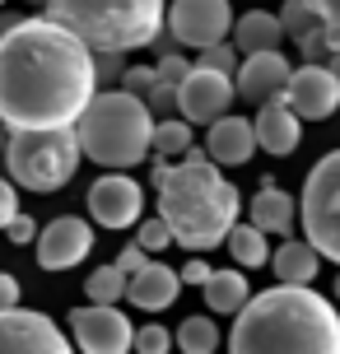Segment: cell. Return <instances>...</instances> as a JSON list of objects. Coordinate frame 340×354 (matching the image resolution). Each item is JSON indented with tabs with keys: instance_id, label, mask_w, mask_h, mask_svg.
<instances>
[{
	"instance_id": "7",
	"label": "cell",
	"mask_w": 340,
	"mask_h": 354,
	"mask_svg": "<svg viewBox=\"0 0 340 354\" xmlns=\"http://www.w3.org/2000/svg\"><path fill=\"white\" fill-rule=\"evenodd\" d=\"M299 219H303V233L317 243V252L340 270V149L312 163L303 196H299Z\"/></svg>"
},
{
	"instance_id": "10",
	"label": "cell",
	"mask_w": 340,
	"mask_h": 354,
	"mask_svg": "<svg viewBox=\"0 0 340 354\" xmlns=\"http://www.w3.org/2000/svg\"><path fill=\"white\" fill-rule=\"evenodd\" d=\"M233 98H238V80H233L229 71L191 66V75H187L182 88H178V112L191 126H210L233 107Z\"/></svg>"
},
{
	"instance_id": "25",
	"label": "cell",
	"mask_w": 340,
	"mask_h": 354,
	"mask_svg": "<svg viewBox=\"0 0 340 354\" xmlns=\"http://www.w3.org/2000/svg\"><path fill=\"white\" fill-rule=\"evenodd\" d=\"M178 345H182V354H215L219 350V326L210 317H187L178 326Z\"/></svg>"
},
{
	"instance_id": "38",
	"label": "cell",
	"mask_w": 340,
	"mask_h": 354,
	"mask_svg": "<svg viewBox=\"0 0 340 354\" xmlns=\"http://www.w3.org/2000/svg\"><path fill=\"white\" fill-rule=\"evenodd\" d=\"M210 275H215V266H210V261H182V284H196V289H200Z\"/></svg>"
},
{
	"instance_id": "31",
	"label": "cell",
	"mask_w": 340,
	"mask_h": 354,
	"mask_svg": "<svg viewBox=\"0 0 340 354\" xmlns=\"http://www.w3.org/2000/svg\"><path fill=\"white\" fill-rule=\"evenodd\" d=\"M299 52H303V61H331V37H326V24H317V28H308L303 37H299Z\"/></svg>"
},
{
	"instance_id": "41",
	"label": "cell",
	"mask_w": 340,
	"mask_h": 354,
	"mask_svg": "<svg viewBox=\"0 0 340 354\" xmlns=\"http://www.w3.org/2000/svg\"><path fill=\"white\" fill-rule=\"evenodd\" d=\"M5 145H10V126L0 122V159H5Z\"/></svg>"
},
{
	"instance_id": "37",
	"label": "cell",
	"mask_w": 340,
	"mask_h": 354,
	"mask_svg": "<svg viewBox=\"0 0 340 354\" xmlns=\"http://www.w3.org/2000/svg\"><path fill=\"white\" fill-rule=\"evenodd\" d=\"M19 214V182L15 177H0V229Z\"/></svg>"
},
{
	"instance_id": "40",
	"label": "cell",
	"mask_w": 340,
	"mask_h": 354,
	"mask_svg": "<svg viewBox=\"0 0 340 354\" xmlns=\"http://www.w3.org/2000/svg\"><path fill=\"white\" fill-rule=\"evenodd\" d=\"M15 303H19V280L0 270V308H15Z\"/></svg>"
},
{
	"instance_id": "26",
	"label": "cell",
	"mask_w": 340,
	"mask_h": 354,
	"mask_svg": "<svg viewBox=\"0 0 340 354\" xmlns=\"http://www.w3.org/2000/svg\"><path fill=\"white\" fill-rule=\"evenodd\" d=\"M191 149V122L187 117H163L154 126V154H168V159H182Z\"/></svg>"
},
{
	"instance_id": "9",
	"label": "cell",
	"mask_w": 340,
	"mask_h": 354,
	"mask_svg": "<svg viewBox=\"0 0 340 354\" xmlns=\"http://www.w3.org/2000/svg\"><path fill=\"white\" fill-rule=\"evenodd\" d=\"M70 340L84 354H126L135 350V326L117 303H89L70 313Z\"/></svg>"
},
{
	"instance_id": "5",
	"label": "cell",
	"mask_w": 340,
	"mask_h": 354,
	"mask_svg": "<svg viewBox=\"0 0 340 354\" xmlns=\"http://www.w3.org/2000/svg\"><path fill=\"white\" fill-rule=\"evenodd\" d=\"M42 15L79 33L93 52H140L168 28V0H42Z\"/></svg>"
},
{
	"instance_id": "27",
	"label": "cell",
	"mask_w": 340,
	"mask_h": 354,
	"mask_svg": "<svg viewBox=\"0 0 340 354\" xmlns=\"http://www.w3.org/2000/svg\"><path fill=\"white\" fill-rule=\"evenodd\" d=\"M196 66H210V71H229V75H238V66H243V47L238 42H210V47H200V56H196Z\"/></svg>"
},
{
	"instance_id": "15",
	"label": "cell",
	"mask_w": 340,
	"mask_h": 354,
	"mask_svg": "<svg viewBox=\"0 0 340 354\" xmlns=\"http://www.w3.org/2000/svg\"><path fill=\"white\" fill-rule=\"evenodd\" d=\"M238 98L252 107L270 103V98H285L289 93V80H294V66L285 61L280 47H270V52H252L243 56V66H238Z\"/></svg>"
},
{
	"instance_id": "35",
	"label": "cell",
	"mask_w": 340,
	"mask_h": 354,
	"mask_svg": "<svg viewBox=\"0 0 340 354\" xmlns=\"http://www.w3.org/2000/svg\"><path fill=\"white\" fill-rule=\"evenodd\" d=\"M154 80H159V66H126V75H122V84L135 88V93H149Z\"/></svg>"
},
{
	"instance_id": "36",
	"label": "cell",
	"mask_w": 340,
	"mask_h": 354,
	"mask_svg": "<svg viewBox=\"0 0 340 354\" xmlns=\"http://www.w3.org/2000/svg\"><path fill=\"white\" fill-rule=\"evenodd\" d=\"M312 10L322 15L326 37H331V47H340V0H312Z\"/></svg>"
},
{
	"instance_id": "34",
	"label": "cell",
	"mask_w": 340,
	"mask_h": 354,
	"mask_svg": "<svg viewBox=\"0 0 340 354\" xmlns=\"http://www.w3.org/2000/svg\"><path fill=\"white\" fill-rule=\"evenodd\" d=\"M149 257H154V252H149V248L140 243V238H135L131 248H122V252H117V266H122L126 275H135V270H144V266H149Z\"/></svg>"
},
{
	"instance_id": "32",
	"label": "cell",
	"mask_w": 340,
	"mask_h": 354,
	"mask_svg": "<svg viewBox=\"0 0 340 354\" xmlns=\"http://www.w3.org/2000/svg\"><path fill=\"white\" fill-rule=\"evenodd\" d=\"M178 80H168V75H159V80H154V88H149V93H144V98H149V107H154V112H168V107H178Z\"/></svg>"
},
{
	"instance_id": "24",
	"label": "cell",
	"mask_w": 340,
	"mask_h": 354,
	"mask_svg": "<svg viewBox=\"0 0 340 354\" xmlns=\"http://www.w3.org/2000/svg\"><path fill=\"white\" fill-rule=\"evenodd\" d=\"M126 289H131V275L112 261V266H98L89 280H84V299H93V303H117V299H126Z\"/></svg>"
},
{
	"instance_id": "43",
	"label": "cell",
	"mask_w": 340,
	"mask_h": 354,
	"mask_svg": "<svg viewBox=\"0 0 340 354\" xmlns=\"http://www.w3.org/2000/svg\"><path fill=\"white\" fill-rule=\"evenodd\" d=\"M0 5H5V0H0Z\"/></svg>"
},
{
	"instance_id": "33",
	"label": "cell",
	"mask_w": 340,
	"mask_h": 354,
	"mask_svg": "<svg viewBox=\"0 0 340 354\" xmlns=\"http://www.w3.org/2000/svg\"><path fill=\"white\" fill-rule=\"evenodd\" d=\"M5 233H10V243H15V248H28V243H37V233H42V229H37V219H33V214H23V210H19L15 219L5 224Z\"/></svg>"
},
{
	"instance_id": "22",
	"label": "cell",
	"mask_w": 340,
	"mask_h": 354,
	"mask_svg": "<svg viewBox=\"0 0 340 354\" xmlns=\"http://www.w3.org/2000/svg\"><path fill=\"white\" fill-rule=\"evenodd\" d=\"M200 294H205V308L219 313V317H238V313H243V303L252 299L243 266H238V270H215L210 280L200 284Z\"/></svg>"
},
{
	"instance_id": "16",
	"label": "cell",
	"mask_w": 340,
	"mask_h": 354,
	"mask_svg": "<svg viewBox=\"0 0 340 354\" xmlns=\"http://www.w3.org/2000/svg\"><path fill=\"white\" fill-rule=\"evenodd\" d=\"M256 140L275 159H285V154L299 149V140H303V117L294 112L289 98H270V103L256 107Z\"/></svg>"
},
{
	"instance_id": "6",
	"label": "cell",
	"mask_w": 340,
	"mask_h": 354,
	"mask_svg": "<svg viewBox=\"0 0 340 354\" xmlns=\"http://www.w3.org/2000/svg\"><path fill=\"white\" fill-rule=\"evenodd\" d=\"M89 159L75 126H33V131H10L5 145V173L23 192H61L79 163Z\"/></svg>"
},
{
	"instance_id": "21",
	"label": "cell",
	"mask_w": 340,
	"mask_h": 354,
	"mask_svg": "<svg viewBox=\"0 0 340 354\" xmlns=\"http://www.w3.org/2000/svg\"><path fill=\"white\" fill-rule=\"evenodd\" d=\"M285 19L270 15V10H252V15H243L238 24H233V42L243 47V56L252 52H270V47H280L285 42Z\"/></svg>"
},
{
	"instance_id": "20",
	"label": "cell",
	"mask_w": 340,
	"mask_h": 354,
	"mask_svg": "<svg viewBox=\"0 0 340 354\" xmlns=\"http://www.w3.org/2000/svg\"><path fill=\"white\" fill-rule=\"evenodd\" d=\"M252 219L266 233L289 238V233H294V196H289L285 187H275V177H261V192L252 196Z\"/></svg>"
},
{
	"instance_id": "19",
	"label": "cell",
	"mask_w": 340,
	"mask_h": 354,
	"mask_svg": "<svg viewBox=\"0 0 340 354\" xmlns=\"http://www.w3.org/2000/svg\"><path fill=\"white\" fill-rule=\"evenodd\" d=\"M270 266H275V275L289 280V284H312L317 270H322V252H317L312 238H285L280 252L270 257Z\"/></svg>"
},
{
	"instance_id": "39",
	"label": "cell",
	"mask_w": 340,
	"mask_h": 354,
	"mask_svg": "<svg viewBox=\"0 0 340 354\" xmlns=\"http://www.w3.org/2000/svg\"><path fill=\"white\" fill-rule=\"evenodd\" d=\"M159 75H168V80H178V84H182V80L191 75V66H187V61H182L178 52H168V56L159 61Z\"/></svg>"
},
{
	"instance_id": "12",
	"label": "cell",
	"mask_w": 340,
	"mask_h": 354,
	"mask_svg": "<svg viewBox=\"0 0 340 354\" xmlns=\"http://www.w3.org/2000/svg\"><path fill=\"white\" fill-rule=\"evenodd\" d=\"M70 340L61 336V326L42 313L23 308H0V354H66Z\"/></svg>"
},
{
	"instance_id": "30",
	"label": "cell",
	"mask_w": 340,
	"mask_h": 354,
	"mask_svg": "<svg viewBox=\"0 0 340 354\" xmlns=\"http://www.w3.org/2000/svg\"><path fill=\"white\" fill-rule=\"evenodd\" d=\"M140 243L149 252H168L173 243H178V233H173V224H168L163 214H154V219H144V224H140Z\"/></svg>"
},
{
	"instance_id": "13",
	"label": "cell",
	"mask_w": 340,
	"mask_h": 354,
	"mask_svg": "<svg viewBox=\"0 0 340 354\" xmlns=\"http://www.w3.org/2000/svg\"><path fill=\"white\" fill-rule=\"evenodd\" d=\"M285 98L303 122H326L340 112V75L331 71V61H303L289 80Z\"/></svg>"
},
{
	"instance_id": "28",
	"label": "cell",
	"mask_w": 340,
	"mask_h": 354,
	"mask_svg": "<svg viewBox=\"0 0 340 354\" xmlns=\"http://www.w3.org/2000/svg\"><path fill=\"white\" fill-rule=\"evenodd\" d=\"M280 19H285V33L294 37V42H299V37H303L308 28H317V24H322V15L312 10V0H285Z\"/></svg>"
},
{
	"instance_id": "3",
	"label": "cell",
	"mask_w": 340,
	"mask_h": 354,
	"mask_svg": "<svg viewBox=\"0 0 340 354\" xmlns=\"http://www.w3.org/2000/svg\"><path fill=\"white\" fill-rule=\"evenodd\" d=\"M159 187V214L173 224L178 248L187 252H210L229 243L243 196L229 177L219 173L215 159H178L168 163V173L154 182Z\"/></svg>"
},
{
	"instance_id": "8",
	"label": "cell",
	"mask_w": 340,
	"mask_h": 354,
	"mask_svg": "<svg viewBox=\"0 0 340 354\" xmlns=\"http://www.w3.org/2000/svg\"><path fill=\"white\" fill-rule=\"evenodd\" d=\"M233 5L229 0H168V33L182 47H210L233 37Z\"/></svg>"
},
{
	"instance_id": "23",
	"label": "cell",
	"mask_w": 340,
	"mask_h": 354,
	"mask_svg": "<svg viewBox=\"0 0 340 354\" xmlns=\"http://www.w3.org/2000/svg\"><path fill=\"white\" fill-rule=\"evenodd\" d=\"M229 257L243 270H256V266H270V248H266V229L252 219V224H233V233H229Z\"/></svg>"
},
{
	"instance_id": "17",
	"label": "cell",
	"mask_w": 340,
	"mask_h": 354,
	"mask_svg": "<svg viewBox=\"0 0 340 354\" xmlns=\"http://www.w3.org/2000/svg\"><path fill=\"white\" fill-rule=\"evenodd\" d=\"M256 145H261L256 140V122H247V117H219V122H210V136H205V149H210V159L219 168L247 163Z\"/></svg>"
},
{
	"instance_id": "4",
	"label": "cell",
	"mask_w": 340,
	"mask_h": 354,
	"mask_svg": "<svg viewBox=\"0 0 340 354\" xmlns=\"http://www.w3.org/2000/svg\"><path fill=\"white\" fill-rule=\"evenodd\" d=\"M154 107L135 88H103L79 112V145L98 168H135L154 154Z\"/></svg>"
},
{
	"instance_id": "42",
	"label": "cell",
	"mask_w": 340,
	"mask_h": 354,
	"mask_svg": "<svg viewBox=\"0 0 340 354\" xmlns=\"http://www.w3.org/2000/svg\"><path fill=\"white\" fill-rule=\"evenodd\" d=\"M336 299H340V275H336Z\"/></svg>"
},
{
	"instance_id": "29",
	"label": "cell",
	"mask_w": 340,
	"mask_h": 354,
	"mask_svg": "<svg viewBox=\"0 0 340 354\" xmlns=\"http://www.w3.org/2000/svg\"><path fill=\"white\" fill-rule=\"evenodd\" d=\"M173 345H178V331H163L159 322H149V326L135 331V350L140 354H168Z\"/></svg>"
},
{
	"instance_id": "2",
	"label": "cell",
	"mask_w": 340,
	"mask_h": 354,
	"mask_svg": "<svg viewBox=\"0 0 340 354\" xmlns=\"http://www.w3.org/2000/svg\"><path fill=\"white\" fill-rule=\"evenodd\" d=\"M233 354H340V313L312 284L280 280L243 303L229 331Z\"/></svg>"
},
{
	"instance_id": "11",
	"label": "cell",
	"mask_w": 340,
	"mask_h": 354,
	"mask_svg": "<svg viewBox=\"0 0 340 354\" xmlns=\"http://www.w3.org/2000/svg\"><path fill=\"white\" fill-rule=\"evenodd\" d=\"M89 214L103 229H131L144 214V187L135 177H126V168H108L89 187Z\"/></svg>"
},
{
	"instance_id": "18",
	"label": "cell",
	"mask_w": 340,
	"mask_h": 354,
	"mask_svg": "<svg viewBox=\"0 0 340 354\" xmlns=\"http://www.w3.org/2000/svg\"><path fill=\"white\" fill-rule=\"evenodd\" d=\"M178 289H182V270H173V266H163V261H149L144 270L131 275L126 303H135L144 313H163L168 303L178 299Z\"/></svg>"
},
{
	"instance_id": "1",
	"label": "cell",
	"mask_w": 340,
	"mask_h": 354,
	"mask_svg": "<svg viewBox=\"0 0 340 354\" xmlns=\"http://www.w3.org/2000/svg\"><path fill=\"white\" fill-rule=\"evenodd\" d=\"M98 93V56L52 15L15 19L0 33V122L10 131L75 126Z\"/></svg>"
},
{
	"instance_id": "14",
	"label": "cell",
	"mask_w": 340,
	"mask_h": 354,
	"mask_svg": "<svg viewBox=\"0 0 340 354\" xmlns=\"http://www.w3.org/2000/svg\"><path fill=\"white\" fill-rule=\"evenodd\" d=\"M93 252V224L79 214H61L37 233V266L42 270H75Z\"/></svg>"
}]
</instances>
